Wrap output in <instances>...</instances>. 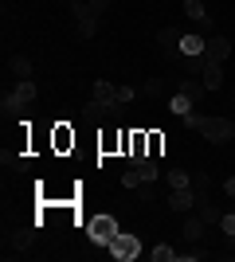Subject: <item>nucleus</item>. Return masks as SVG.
Listing matches in <instances>:
<instances>
[{
	"mask_svg": "<svg viewBox=\"0 0 235 262\" xmlns=\"http://www.w3.org/2000/svg\"><path fill=\"white\" fill-rule=\"evenodd\" d=\"M184 125L200 133L212 145H231L235 141V118H212V114H184Z\"/></svg>",
	"mask_w": 235,
	"mask_h": 262,
	"instance_id": "obj_1",
	"label": "nucleus"
},
{
	"mask_svg": "<svg viewBox=\"0 0 235 262\" xmlns=\"http://www.w3.org/2000/svg\"><path fill=\"white\" fill-rule=\"evenodd\" d=\"M35 102V82L32 78H24V82H16V86L4 94V102H0V110L4 114H16V110H24V106H32Z\"/></svg>",
	"mask_w": 235,
	"mask_h": 262,
	"instance_id": "obj_2",
	"label": "nucleus"
},
{
	"mask_svg": "<svg viewBox=\"0 0 235 262\" xmlns=\"http://www.w3.org/2000/svg\"><path fill=\"white\" fill-rule=\"evenodd\" d=\"M35 247V231H4V254L8 258H28Z\"/></svg>",
	"mask_w": 235,
	"mask_h": 262,
	"instance_id": "obj_3",
	"label": "nucleus"
},
{
	"mask_svg": "<svg viewBox=\"0 0 235 262\" xmlns=\"http://www.w3.org/2000/svg\"><path fill=\"white\" fill-rule=\"evenodd\" d=\"M87 235L98 243V247H110V239L118 235V219L114 215H90L87 219Z\"/></svg>",
	"mask_w": 235,
	"mask_h": 262,
	"instance_id": "obj_4",
	"label": "nucleus"
},
{
	"mask_svg": "<svg viewBox=\"0 0 235 262\" xmlns=\"http://www.w3.org/2000/svg\"><path fill=\"white\" fill-rule=\"evenodd\" d=\"M71 16H75V24H78V35L82 39H90V35L98 32V12H90V4H82V0H71Z\"/></svg>",
	"mask_w": 235,
	"mask_h": 262,
	"instance_id": "obj_5",
	"label": "nucleus"
},
{
	"mask_svg": "<svg viewBox=\"0 0 235 262\" xmlns=\"http://www.w3.org/2000/svg\"><path fill=\"white\" fill-rule=\"evenodd\" d=\"M71 149H75V129H71V121H55V125H51V153L67 157Z\"/></svg>",
	"mask_w": 235,
	"mask_h": 262,
	"instance_id": "obj_6",
	"label": "nucleus"
},
{
	"mask_svg": "<svg viewBox=\"0 0 235 262\" xmlns=\"http://www.w3.org/2000/svg\"><path fill=\"white\" fill-rule=\"evenodd\" d=\"M106 251H110L114 258L130 262V258H137V254H141V243H137V235H122V231H118V235L110 239V247H106Z\"/></svg>",
	"mask_w": 235,
	"mask_h": 262,
	"instance_id": "obj_7",
	"label": "nucleus"
},
{
	"mask_svg": "<svg viewBox=\"0 0 235 262\" xmlns=\"http://www.w3.org/2000/svg\"><path fill=\"white\" fill-rule=\"evenodd\" d=\"M200 82L208 90H220L224 86V63H216V59H208L204 55V71H200Z\"/></svg>",
	"mask_w": 235,
	"mask_h": 262,
	"instance_id": "obj_8",
	"label": "nucleus"
},
{
	"mask_svg": "<svg viewBox=\"0 0 235 262\" xmlns=\"http://www.w3.org/2000/svg\"><path fill=\"white\" fill-rule=\"evenodd\" d=\"M204 55H208V59H216V63H227V55H231V39H227V35H208Z\"/></svg>",
	"mask_w": 235,
	"mask_h": 262,
	"instance_id": "obj_9",
	"label": "nucleus"
},
{
	"mask_svg": "<svg viewBox=\"0 0 235 262\" xmlns=\"http://www.w3.org/2000/svg\"><path fill=\"white\" fill-rule=\"evenodd\" d=\"M192 208H196V192H192V188L168 192V211H192Z\"/></svg>",
	"mask_w": 235,
	"mask_h": 262,
	"instance_id": "obj_10",
	"label": "nucleus"
},
{
	"mask_svg": "<svg viewBox=\"0 0 235 262\" xmlns=\"http://www.w3.org/2000/svg\"><path fill=\"white\" fill-rule=\"evenodd\" d=\"M122 129H125V125H122ZM122 129H106L98 137V153L102 157H118V153H122Z\"/></svg>",
	"mask_w": 235,
	"mask_h": 262,
	"instance_id": "obj_11",
	"label": "nucleus"
},
{
	"mask_svg": "<svg viewBox=\"0 0 235 262\" xmlns=\"http://www.w3.org/2000/svg\"><path fill=\"white\" fill-rule=\"evenodd\" d=\"M177 94H184V98H188L192 106H196V102H200L204 94H208V86H204L200 78H180V90H177Z\"/></svg>",
	"mask_w": 235,
	"mask_h": 262,
	"instance_id": "obj_12",
	"label": "nucleus"
},
{
	"mask_svg": "<svg viewBox=\"0 0 235 262\" xmlns=\"http://www.w3.org/2000/svg\"><path fill=\"white\" fill-rule=\"evenodd\" d=\"M82 121H90V125L110 121V110H106V102H87V106H82Z\"/></svg>",
	"mask_w": 235,
	"mask_h": 262,
	"instance_id": "obj_13",
	"label": "nucleus"
},
{
	"mask_svg": "<svg viewBox=\"0 0 235 262\" xmlns=\"http://www.w3.org/2000/svg\"><path fill=\"white\" fill-rule=\"evenodd\" d=\"M8 71L16 75V82H24V78H32V59H28V55H12Z\"/></svg>",
	"mask_w": 235,
	"mask_h": 262,
	"instance_id": "obj_14",
	"label": "nucleus"
},
{
	"mask_svg": "<svg viewBox=\"0 0 235 262\" xmlns=\"http://www.w3.org/2000/svg\"><path fill=\"white\" fill-rule=\"evenodd\" d=\"M204 235H208V223H204L200 215H192V219H184V239H188V243H200Z\"/></svg>",
	"mask_w": 235,
	"mask_h": 262,
	"instance_id": "obj_15",
	"label": "nucleus"
},
{
	"mask_svg": "<svg viewBox=\"0 0 235 262\" xmlns=\"http://www.w3.org/2000/svg\"><path fill=\"white\" fill-rule=\"evenodd\" d=\"M90 94H94V102H114V98H118V86H114L110 78H98Z\"/></svg>",
	"mask_w": 235,
	"mask_h": 262,
	"instance_id": "obj_16",
	"label": "nucleus"
},
{
	"mask_svg": "<svg viewBox=\"0 0 235 262\" xmlns=\"http://www.w3.org/2000/svg\"><path fill=\"white\" fill-rule=\"evenodd\" d=\"M204 35H180V55H204Z\"/></svg>",
	"mask_w": 235,
	"mask_h": 262,
	"instance_id": "obj_17",
	"label": "nucleus"
},
{
	"mask_svg": "<svg viewBox=\"0 0 235 262\" xmlns=\"http://www.w3.org/2000/svg\"><path fill=\"white\" fill-rule=\"evenodd\" d=\"M196 215H200L204 223H220V219H224V211L216 208L212 200H204V204H196Z\"/></svg>",
	"mask_w": 235,
	"mask_h": 262,
	"instance_id": "obj_18",
	"label": "nucleus"
},
{
	"mask_svg": "<svg viewBox=\"0 0 235 262\" xmlns=\"http://www.w3.org/2000/svg\"><path fill=\"white\" fill-rule=\"evenodd\" d=\"M168 188H173V192H177V188H192V176L184 172V168H168Z\"/></svg>",
	"mask_w": 235,
	"mask_h": 262,
	"instance_id": "obj_19",
	"label": "nucleus"
},
{
	"mask_svg": "<svg viewBox=\"0 0 235 262\" xmlns=\"http://www.w3.org/2000/svg\"><path fill=\"white\" fill-rule=\"evenodd\" d=\"M134 172L141 176V184H145V180H157V161H153V157H145V161H137V164H134Z\"/></svg>",
	"mask_w": 235,
	"mask_h": 262,
	"instance_id": "obj_20",
	"label": "nucleus"
},
{
	"mask_svg": "<svg viewBox=\"0 0 235 262\" xmlns=\"http://www.w3.org/2000/svg\"><path fill=\"white\" fill-rule=\"evenodd\" d=\"M141 94H145V98H161V94H165V78H145V86H141Z\"/></svg>",
	"mask_w": 235,
	"mask_h": 262,
	"instance_id": "obj_21",
	"label": "nucleus"
},
{
	"mask_svg": "<svg viewBox=\"0 0 235 262\" xmlns=\"http://www.w3.org/2000/svg\"><path fill=\"white\" fill-rule=\"evenodd\" d=\"M161 153H165V133H161V129H149V157L157 161Z\"/></svg>",
	"mask_w": 235,
	"mask_h": 262,
	"instance_id": "obj_22",
	"label": "nucleus"
},
{
	"mask_svg": "<svg viewBox=\"0 0 235 262\" xmlns=\"http://www.w3.org/2000/svg\"><path fill=\"white\" fill-rule=\"evenodd\" d=\"M149 254H153V262H173V258H177V251H173L168 243H157V247H153Z\"/></svg>",
	"mask_w": 235,
	"mask_h": 262,
	"instance_id": "obj_23",
	"label": "nucleus"
},
{
	"mask_svg": "<svg viewBox=\"0 0 235 262\" xmlns=\"http://www.w3.org/2000/svg\"><path fill=\"white\" fill-rule=\"evenodd\" d=\"M184 12H188L192 20H204V16H208V8H204L200 0H184Z\"/></svg>",
	"mask_w": 235,
	"mask_h": 262,
	"instance_id": "obj_24",
	"label": "nucleus"
},
{
	"mask_svg": "<svg viewBox=\"0 0 235 262\" xmlns=\"http://www.w3.org/2000/svg\"><path fill=\"white\" fill-rule=\"evenodd\" d=\"M196 35H204V39H208V35H216V20H212V16L196 20Z\"/></svg>",
	"mask_w": 235,
	"mask_h": 262,
	"instance_id": "obj_25",
	"label": "nucleus"
},
{
	"mask_svg": "<svg viewBox=\"0 0 235 262\" xmlns=\"http://www.w3.org/2000/svg\"><path fill=\"white\" fill-rule=\"evenodd\" d=\"M157 43H161V47H180V39H177V32H173V28H165V32L157 35Z\"/></svg>",
	"mask_w": 235,
	"mask_h": 262,
	"instance_id": "obj_26",
	"label": "nucleus"
},
{
	"mask_svg": "<svg viewBox=\"0 0 235 262\" xmlns=\"http://www.w3.org/2000/svg\"><path fill=\"white\" fill-rule=\"evenodd\" d=\"M173 114H180V118H184V114H192V102L184 98V94H177V98H173Z\"/></svg>",
	"mask_w": 235,
	"mask_h": 262,
	"instance_id": "obj_27",
	"label": "nucleus"
},
{
	"mask_svg": "<svg viewBox=\"0 0 235 262\" xmlns=\"http://www.w3.org/2000/svg\"><path fill=\"white\" fill-rule=\"evenodd\" d=\"M220 227H224V235H227V239H235V211H224Z\"/></svg>",
	"mask_w": 235,
	"mask_h": 262,
	"instance_id": "obj_28",
	"label": "nucleus"
},
{
	"mask_svg": "<svg viewBox=\"0 0 235 262\" xmlns=\"http://www.w3.org/2000/svg\"><path fill=\"white\" fill-rule=\"evenodd\" d=\"M137 94H141L137 86H118V102H125V106H130V102H134Z\"/></svg>",
	"mask_w": 235,
	"mask_h": 262,
	"instance_id": "obj_29",
	"label": "nucleus"
},
{
	"mask_svg": "<svg viewBox=\"0 0 235 262\" xmlns=\"http://www.w3.org/2000/svg\"><path fill=\"white\" fill-rule=\"evenodd\" d=\"M137 184H141V176H137V172H134V168H130V172H125V176H122V188H130V192H134V188H137Z\"/></svg>",
	"mask_w": 235,
	"mask_h": 262,
	"instance_id": "obj_30",
	"label": "nucleus"
},
{
	"mask_svg": "<svg viewBox=\"0 0 235 262\" xmlns=\"http://www.w3.org/2000/svg\"><path fill=\"white\" fill-rule=\"evenodd\" d=\"M87 4H90V12H98V16L110 8V0H87Z\"/></svg>",
	"mask_w": 235,
	"mask_h": 262,
	"instance_id": "obj_31",
	"label": "nucleus"
},
{
	"mask_svg": "<svg viewBox=\"0 0 235 262\" xmlns=\"http://www.w3.org/2000/svg\"><path fill=\"white\" fill-rule=\"evenodd\" d=\"M224 192H227V200H235V176H231V180L224 184Z\"/></svg>",
	"mask_w": 235,
	"mask_h": 262,
	"instance_id": "obj_32",
	"label": "nucleus"
},
{
	"mask_svg": "<svg viewBox=\"0 0 235 262\" xmlns=\"http://www.w3.org/2000/svg\"><path fill=\"white\" fill-rule=\"evenodd\" d=\"M231 106H235V90H231Z\"/></svg>",
	"mask_w": 235,
	"mask_h": 262,
	"instance_id": "obj_33",
	"label": "nucleus"
},
{
	"mask_svg": "<svg viewBox=\"0 0 235 262\" xmlns=\"http://www.w3.org/2000/svg\"><path fill=\"white\" fill-rule=\"evenodd\" d=\"M231 157H235V141H231Z\"/></svg>",
	"mask_w": 235,
	"mask_h": 262,
	"instance_id": "obj_34",
	"label": "nucleus"
}]
</instances>
